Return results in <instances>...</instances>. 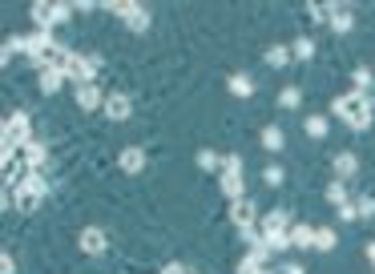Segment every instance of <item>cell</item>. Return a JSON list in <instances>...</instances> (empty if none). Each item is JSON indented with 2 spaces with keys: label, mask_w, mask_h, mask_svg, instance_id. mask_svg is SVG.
<instances>
[{
  "label": "cell",
  "mask_w": 375,
  "mask_h": 274,
  "mask_svg": "<svg viewBox=\"0 0 375 274\" xmlns=\"http://www.w3.org/2000/svg\"><path fill=\"white\" fill-rule=\"evenodd\" d=\"M339 121H347L351 129H367L372 125V101H367V93H343V97H335V105H331Z\"/></svg>",
  "instance_id": "1"
},
{
  "label": "cell",
  "mask_w": 375,
  "mask_h": 274,
  "mask_svg": "<svg viewBox=\"0 0 375 274\" xmlns=\"http://www.w3.org/2000/svg\"><path fill=\"white\" fill-rule=\"evenodd\" d=\"M101 8L113 12V17H121L134 33H145V28H149V12H145L141 4H134V0H109V4H101Z\"/></svg>",
  "instance_id": "2"
},
{
  "label": "cell",
  "mask_w": 375,
  "mask_h": 274,
  "mask_svg": "<svg viewBox=\"0 0 375 274\" xmlns=\"http://www.w3.org/2000/svg\"><path fill=\"white\" fill-rule=\"evenodd\" d=\"M222 194H226V198H230V202H238V198H246V194H242V158H238V154H226V158H222Z\"/></svg>",
  "instance_id": "3"
},
{
  "label": "cell",
  "mask_w": 375,
  "mask_h": 274,
  "mask_svg": "<svg viewBox=\"0 0 375 274\" xmlns=\"http://www.w3.org/2000/svg\"><path fill=\"white\" fill-rule=\"evenodd\" d=\"M73 12H77V4H65V0H61V4H45V0H37V4H33V21L41 24L45 33L53 28V24H65Z\"/></svg>",
  "instance_id": "4"
},
{
  "label": "cell",
  "mask_w": 375,
  "mask_h": 274,
  "mask_svg": "<svg viewBox=\"0 0 375 274\" xmlns=\"http://www.w3.org/2000/svg\"><path fill=\"white\" fill-rule=\"evenodd\" d=\"M28 141H33V137H28V113H12L4 121V154H17Z\"/></svg>",
  "instance_id": "5"
},
{
  "label": "cell",
  "mask_w": 375,
  "mask_h": 274,
  "mask_svg": "<svg viewBox=\"0 0 375 274\" xmlns=\"http://www.w3.org/2000/svg\"><path fill=\"white\" fill-rule=\"evenodd\" d=\"M65 77H69L77 89H81V85H93V77H97V57H77V53H73L69 65H65Z\"/></svg>",
  "instance_id": "6"
},
{
  "label": "cell",
  "mask_w": 375,
  "mask_h": 274,
  "mask_svg": "<svg viewBox=\"0 0 375 274\" xmlns=\"http://www.w3.org/2000/svg\"><path fill=\"white\" fill-rule=\"evenodd\" d=\"M53 48H57V41L48 37L45 28H37V33H28V37H24V53H28L37 65H45V57L53 53Z\"/></svg>",
  "instance_id": "7"
},
{
  "label": "cell",
  "mask_w": 375,
  "mask_h": 274,
  "mask_svg": "<svg viewBox=\"0 0 375 274\" xmlns=\"http://www.w3.org/2000/svg\"><path fill=\"white\" fill-rule=\"evenodd\" d=\"M77 246L89 254V258H97V254H105L109 238H105V230H101V226H85L81 234H77Z\"/></svg>",
  "instance_id": "8"
},
{
  "label": "cell",
  "mask_w": 375,
  "mask_h": 274,
  "mask_svg": "<svg viewBox=\"0 0 375 274\" xmlns=\"http://www.w3.org/2000/svg\"><path fill=\"white\" fill-rule=\"evenodd\" d=\"M129 113H134V101L125 93H109L105 97V117L109 121H129Z\"/></svg>",
  "instance_id": "9"
},
{
  "label": "cell",
  "mask_w": 375,
  "mask_h": 274,
  "mask_svg": "<svg viewBox=\"0 0 375 274\" xmlns=\"http://www.w3.org/2000/svg\"><path fill=\"white\" fill-rule=\"evenodd\" d=\"M230 222H235L238 230H250V226H255V202H250V198L230 202Z\"/></svg>",
  "instance_id": "10"
},
{
  "label": "cell",
  "mask_w": 375,
  "mask_h": 274,
  "mask_svg": "<svg viewBox=\"0 0 375 274\" xmlns=\"http://www.w3.org/2000/svg\"><path fill=\"white\" fill-rule=\"evenodd\" d=\"M118 165L125 174H141V170H145V149H141V145H125L118 154Z\"/></svg>",
  "instance_id": "11"
},
{
  "label": "cell",
  "mask_w": 375,
  "mask_h": 274,
  "mask_svg": "<svg viewBox=\"0 0 375 274\" xmlns=\"http://www.w3.org/2000/svg\"><path fill=\"white\" fill-rule=\"evenodd\" d=\"M327 21H331L335 33H351L355 17H351V8H347V4H327Z\"/></svg>",
  "instance_id": "12"
},
{
  "label": "cell",
  "mask_w": 375,
  "mask_h": 274,
  "mask_svg": "<svg viewBox=\"0 0 375 274\" xmlns=\"http://www.w3.org/2000/svg\"><path fill=\"white\" fill-rule=\"evenodd\" d=\"M41 198H45V194H37V190H28V185H17V194H12V202H17V214H37Z\"/></svg>",
  "instance_id": "13"
},
{
  "label": "cell",
  "mask_w": 375,
  "mask_h": 274,
  "mask_svg": "<svg viewBox=\"0 0 375 274\" xmlns=\"http://www.w3.org/2000/svg\"><path fill=\"white\" fill-rule=\"evenodd\" d=\"M24 161H28V170H45V161H48V145H41V141H28L24 149H17Z\"/></svg>",
  "instance_id": "14"
},
{
  "label": "cell",
  "mask_w": 375,
  "mask_h": 274,
  "mask_svg": "<svg viewBox=\"0 0 375 274\" xmlns=\"http://www.w3.org/2000/svg\"><path fill=\"white\" fill-rule=\"evenodd\" d=\"M77 105H81L85 113H93L97 105H105V97H101L97 85H81V89H77Z\"/></svg>",
  "instance_id": "15"
},
{
  "label": "cell",
  "mask_w": 375,
  "mask_h": 274,
  "mask_svg": "<svg viewBox=\"0 0 375 274\" xmlns=\"http://www.w3.org/2000/svg\"><path fill=\"white\" fill-rule=\"evenodd\" d=\"M291 246H299V250H315V226H307V222L291 226Z\"/></svg>",
  "instance_id": "16"
},
{
  "label": "cell",
  "mask_w": 375,
  "mask_h": 274,
  "mask_svg": "<svg viewBox=\"0 0 375 274\" xmlns=\"http://www.w3.org/2000/svg\"><path fill=\"white\" fill-rule=\"evenodd\" d=\"M335 174H339V182H347L359 174V158L355 154H335Z\"/></svg>",
  "instance_id": "17"
},
{
  "label": "cell",
  "mask_w": 375,
  "mask_h": 274,
  "mask_svg": "<svg viewBox=\"0 0 375 274\" xmlns=\"http://www.w3.org/2000/svg\"><path fill=\"white\" fill-rule=\"evenodd\" d=\"M271 230H291V214L286 210H271L262 218V234H271Z\"/></svg>",
  "instance_id": "18"
},
{
  "label": "cell",
  "mask_w": 375,
  "mask_h": 274,
  "mask_svg": "<svg viewBox=\"0 0 375 274\" xmlns=\"http://www.w3.org/2000/svg\"><path fill=\"white\" fill-rule=\"evenodd\" d=\"M65 85V73L61 68H41V93H57Z\"/></svg>",
  "instance_id": "19"
},
{
  "label": "cell",
  "mask_w": 375,
  "mask_h": 274,
  "mask_svg": "<svg viewBox=\"0 0 375 274\" xmlns=\"http://www.w3.org/2000/svg\"><path fill=\"white\" fill-rule=\"evenodd\" d=\"M262 242L271 250H291V230H271V234H262Z\"/></svg>",
  "instance_id": "20"
},
{
  "label": "cell",
  "mask_w": 375,
  "mask_h": 274,
  "mask_svg": "<svg viewBox=\"0 0 375 274\" xmlns=\"http://www.w3.org/2000/svg\"><path fill=\"white\" fill-rule=\"evenodd\" d=\"M282 141H286V137H282L279 125H266V129H262V145H266L271 154H279V149H282Z\"/></svg>",
  "instance_id": "21"
},
{
  "label": "cell",
  "mask_w": 375,
  "mask_h": 274,
  "mask_svg": "<svg viewBox=\"0 0 375 274\" xmlns=\"http://www.w3.org/2000/svg\"><path fill=\"white\" fill-rule=\"evenodd\" d=\"M230 93H235V97H250V93H255V81H250L246 73H235V77H230Z\"/></svg>",
  "instance_id": "22"
},
{
  "label": "cell",
  "mask_w": 375,
  "mask_h": 274,
  "mask_svg": "<svg viewBox=\"0 0 375 274\" xmlns=\"http://www.w3.org/2000/svg\"><path fill=\"white\" fill-rule=\"evenodd\" d=\"M291 57H299V61H311V57H315V41H311V37H299V41L291 45Z\"/></svg>",
  "instance_id": "23"
},
{
  "label": "cell",
  "mask_w": 375,
  "mask_h": 274,
  "mask_svg": "<svg viewBox=\"0 0 375 274\" xmlns=\"http://www.w3.org/2000/svg\"><path fill=\"white\" fill-rule=\"evenodd\" d=\"M299 101H303L299 85H286V89L279 93V105H282V109H299Z\"/></svg>",
  "instance_id": "24"
},
{
  "label": "cell",
  "mask_w": 375,
  "mask_h": 274,
  "mask_svg": "<svg viewBox=\"0 0 375 274\" xmlns=\"http://www.w3.org/2000/svg\"><path fill=\"white\" fill-rule=\"evenodd\" d=\"M262 61H266V65H271V68H282V65H286V61H291V48L275 45V48H271V53H266V57H262Z\"/></svg>",
  "instance_id": "25"
},
{
  "label": "cell",
  "mask_w": 375,
  "mask_h": 274,
  "mask_svg": "<svg viewBox=\"0 0 375 274\" xmlns=\"http://www.w3.org/2000/svg\"><path fill=\"white\" fill-rule=\"evenodd\" d=\"M303 129H307V137H327V117H307Z\"/></svg>",
  "instance_id": "26"
},
{
  "label": "cell",
  "mask_w": 375,
  "mask_h": 274,
  "mask_svg": "<svg viewBox=\"0 0 375 274\" xmlns=\"http://www.w3.org/2000/svg\"><path fill=\"white\" fill-rule=\"evenodd\" d=\"M315 250H335V230L331 226L315 230Z\"/></svg>",
  "instance_id": "27"
},
{
  "label": "cell",
  "mask_w": 375,
  "mask_h": 274,
  "mask_svg": "<svg viewBox=\"0 0 375 274\" xmlns=\"http://www.w3.org/2000/svg\"><path fill=\"white\" fill-rule=\"evenodd\" d=\"M21 185H28V190H37V194H48V182H45V170H33L28 178H24Z\"/></svg>",
  "instance_id": "28"
},
{
  "label": "cell",
  "mask_w": 375,
  "mask_h": 274,
  "mask_svg": "<svg viewBox=\"0 0 375 274\" xmlns=\"http://www.w3.org/2000/svg\"><path fill=\"white\" fill-rule=\"evenodd\" d=\"M327 202L331 206H347V185H343V182H331L327 185Z\"/></svg>",
  "instance_id": "29"
},
{
  "label": "cell",
  "mask_w": 375,
  "mask_h": 274,
  "mask_svg": "<svg viewBox=\"0 0 375 274\" xmlns=\"http://www.w3.org/2000/svg\"><path fill=\"white\" fill-rule=\"evenodd\" d=\"M282 178H286V174H282V165H266V170H262V182L271 185V190L282 185Z\"/></svg>",
  "instance_id": "30"
},
{
  "label": "cell",
  "mask_w": 375,
  "mask_h": 274,
  "mask_svg": "<svg viewBox=\"0 0 375 274\" xmlns=\"http://www.w3.org/2000/svg\"><path fill=\"white\" fill-rule=\"evenodd\" d=\"M355 210H359V218H375V198L372 194H363V198L355 202Z\"/></svg>",
  "instance_id": "31"
},
{
  "label": "cell",
  "mask_w": 375,
  "mask_h": 274,
  "mask_svg": "<svg viewBox=\"0 0 375 274\" xmlns=\"http://www.w3.org/2000/svg\"><path fill=\"white\" fill-rule=\"evenodd\" d=\"M198 165H202V170H218V165H222V158H218L214 149H202V154H198Z\"/></svg>",
  "instance_id": "32"
},
{
  "label": "cell",
  "mask_w": 375,
  "mask_h": 274,
  "mask_svg": "<svg viewBox=\"0 0 375 274\" xmlns=\"http://www.w3.org/2000/svg\"><path fill=\"white\" fill-rule=\"evenodd\" d=\"M372 85V68H355V93H363Z\"/></svg>",
  "instance_id": "33"
},
{
  "label": "cell",
  "mask_w": 375,
  "mask_h": 274,
  "mask_svg": "<svg viewBox=\"0 0 375 274\" xmlns=\"http://www.w3.org/2000/svg\"><path fill=\"white\" fill-rule=\"evenodd\" d=\"M12 271H17V262H12V254L4 250L0 254V274H12Z\"/></svg>",
  "instance_id": "34"
},
{
  "label": "cell",
  "mask_w": 375,
  "mask_h": 274,
  "mask_svg": "<svg viewBox=\"0 0 375 274\" xmlns=\"http://www.w3.org/2000/svg\"><path fill=\"white\" fill-rule=\"evenodd\" d=\"M339 218H343V222H355V218H359V210H355V206H339Z\"/></svg>",
  "instance_id": "35"
},
{
  "label": "cell",
  "mask_w": 375,
  "mask_h": 274,
  "mask_svg": "<svg viewBox=\"0 0 375 274\" xmlns=\"http://www.w3.org/2000/svg\"><path fill=\"white\" fill-rule=\"evenodd\" d=\"M282 274H303V266H299V262H286V266H282Z\"/></svg>",
  "instance_id": "36"
},
{
  "label": "cell",
  "mask_w": 375,
  "mask_h": 274,
  "mask_svg": "<svg viewBox=\"0 0 375 274\" xmlns=\"http://www.w3.org/2000/svg\"><path fill=\"white\" fill-rule=\"evenodd\" d=\"M158 274H186V271H182L178 262H170V266H165V271H158Z\"/></svg>",
  "instance_id": "37"
},
{
  "label": "cell",
  "mask_w": 375,
  "mask_h": 274,
  "mask_svg": "<svg viewBox=\"0 0 375 274\" xmlns=\"http://www.w3.org/2000/svg\"><path fill=\"white\" fill-rule=\"evenodd\" d=\"M367 258H372V266H375V242H372V246H367Z\"/></svg>",
  "instance_id": "38"
},
{
  "label": "cell",
  "mask_w": 375,
  "mask_h": 274,
  "mask_svg": "<svg viewBox=\"0 0 375 274\" xmlns=\"http://www.w3.org/2000/svg\"><path fill=\"white\" fill-rule=\"evenodd\" d=\"M255 274H271V271H266V266H262V271H255Z\"/></svg>",
  "instance_id": "39"
}]
</instances>
